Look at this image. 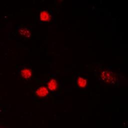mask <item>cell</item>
<instances>
[{
    "label": "cell",
    "mask_w": 128,
    "mask_h": 128,
    "mask_svg": "<svg viewBox=\"0 0 128 128\" xmlns=\"http://www.w3.org/2000/svg\"><path fill=\"white\" fill-rule=\"evenodd\" d=\"M46 86L50 92H55L58 90L60 84L56 78H51L46 82Z\"/></svg>",
    "instance_id": "cell-5"
},
{
    "label": "cell",
    "mask_w": 128,
    "mask_h": 128,
    "mask_svg": "<svg viewBox=\"0 0 128 128\" xmlns=\"http://www.w3.org/2000/svg\"><path fill=\"white\" fill-rule=\"evenodd\" d=\"M18 32L20 34L25 38H29L32 32L31 30L28 27L21 26L18 29Z\"/></svg>",
    "instance_id": "cell-7"
},
{
    "label": "cell",
    "mask_w": 128,
    "mask_h": 128,
    "mask_svg": "<svg viewBox=\"0 0 128 128\" xmlns=\"http://www.w3.org/2000/svg\"><path fill=\"white\" fill-rule=\"evenodd\" d=\"M96 72L98 80L102 84L108 86H112L116 84V74L108 67L100 68Z\"/></svg>",
    "instance_id": "cell-1"
},
{
    "label": "cell",
    "mask_w": 128,
    "mask_h": 128,
    "mask_svg": "<svg viewBox=\"0 0 128 128\" xmlns=\"http://www.w3.org/2000/svg\"><path fill=\"white\" fill-rule=\"evenodd\" d=\"M32 70L29 66H22L18 70V74L23 80H30L32 77Z\"/></svg>",
    "instance_id": "cell-4"
},
{
    "label": "cell",
    "mask_w": 128,
    "mask_h": 128,
    "mask_svg": "<svg viewBox=\"0 0 128 128\" xmlns=\"http://www.w3.org/2000/svg\"><path fill=\"white\" fill-rule=\"evenodd\" d=\"M76 88L80 90H85L88 87V78L86 76H76L74 78Z\"/></svg>",
    "instance_id": "cell-2"
},
{
    "label": "cell",
    "mask_w": 128,
    "mask_h": 128,
    "mask_svg": "<svg viewBox=\"0 0 128 128\" xmlns=\"http://www.w3.org/2000/svg\"><path fill=\"white\" fill-rule=\"evenodd\" d=\"M52 18V14L50 12L46 10L40 11L39 14V20L41 22H50Z\"/></svg>",
    "instance_id": "cell-6"
},
{
    "label": "cell",
    "mask_w": 128,
    "mask_h": 128,
    "mask_svg": "<svg viewBox=\"0 0 128 128\" xmlns=\"http://www.w3.org/2000/svg\"><path fill=\"white\" fill-rule=\"evenodd\" d=\"M50 91L47 86L40 84L34 90V94L36 97L39 98H45L50 96Z\"/></svg>",
    "instance_id": "cell-3"
}]
</instances>
